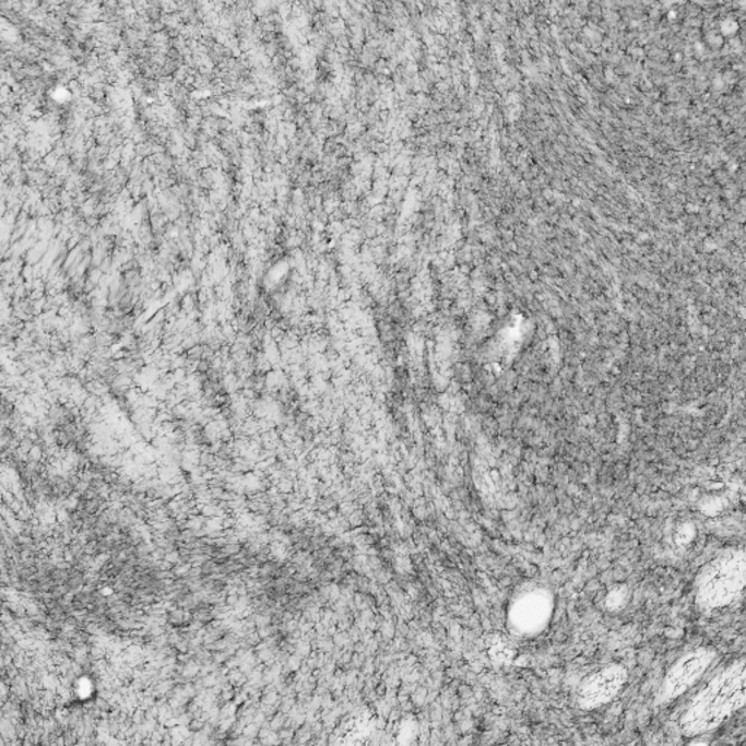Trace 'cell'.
<instances>
[{
    "label": "cell",
    "mask_w": 746,
    "mask_h": 746,
    "mask_svg": "<svg viewBox=\"0 0 746 746\" xmlns=\"http://www.w3.org/2000/svg\"><path fill=\"white\" fill-rule=\"evenodd\" d=\"M745 662L729 666L715 675L689 702L680 718V727L689 735L713 731L745 704Z\"/></svg>",
    "instance_id": "obj_1"
},
{
    "label": "cell",
    "mask_w": 746,
    "mask_h": 746,
    "mask_svg": "<svg viewBox=\"0 0 746 746\" xmlns=\"http://www.w3.org/2000/svg\"><path fill=\"white\" fill-rule=\"evenodd\" d=\"M746 558L744 552H729L715 558L698 580L697 602L704 609L731 605L744 591Z\"/></svg>",
    "instance_id": "obj_2"
},
{
    "label": "cell",
    "mask_w": 746,
    "mask_h": 746,
    "mask_svg": "<svg viewBox=\"0 0 746 746\" xmlns=\"http://www.w3.org/2000/svg\"><path fill=\"white\" fill-rule=\"evenodd\" d=\"M714 656L715 653L711 649H697L679 659L663 680L662 701H671L672 698L687 691L709 670Z\"/></svg>",
    "instance_id": "obj_3"
},
{
    "label": "cell",
    "mask_w": 746,
    "mask_h": 746,
    "mask_svg": "<svg viewBox=\"0 0 746 746\" xmlns=\"http://www.w3.org/2000/svg\"><path fill=\"white\" fill-rule=\"evenodd\" d=\"M627 680V672L624 667L614 665L605 667L591 678L584 680L579 689V704L583 709H595L613 700L624 687Z\"/></svg>",
    "instance_id": "obj_4"
},
{
    "label": "cell",
    "mask_w": 746,
    "mask_h": 746,
    "mask_svg": "<svg viewBox=\"0 0 746 746\" xmlns=\"http://www.w3.org/2000/svg\"><path fill=\"white\" fill-rule=\"evenodd\" d=\"M42 458V449L40 447H33L32 451H29V460L32 461H40Z\"/></svg>",
    "instance_id": "obj_5"
}]
</instances>
